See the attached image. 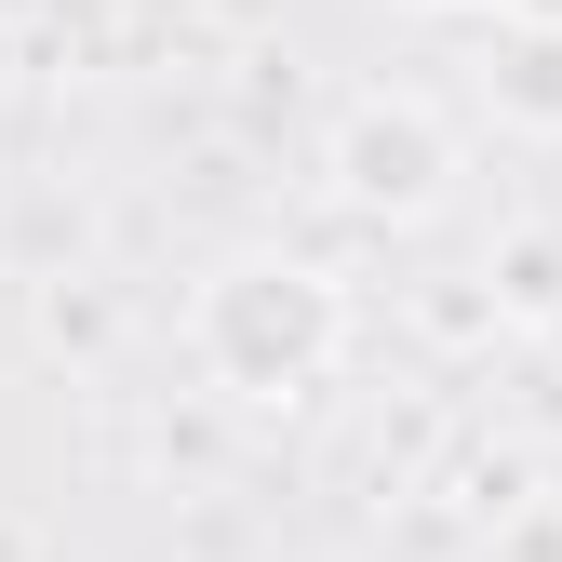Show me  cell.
Instances as JSON below:
<instances>
[{"mask_svg":"<svg viewBox=\"0 0 562 562\" xmlns=\"http://www.w3.org/2000/svg\"><path fill=\"white\" fill-rule=\"evenodd\" d=\"M348 188L362 201H429V134L415 121H362L348 134Z\"/></svg>","mask_w":562,"mask_h":562,"instance_id":"obj_1","label":"cell"}]
</instances>
